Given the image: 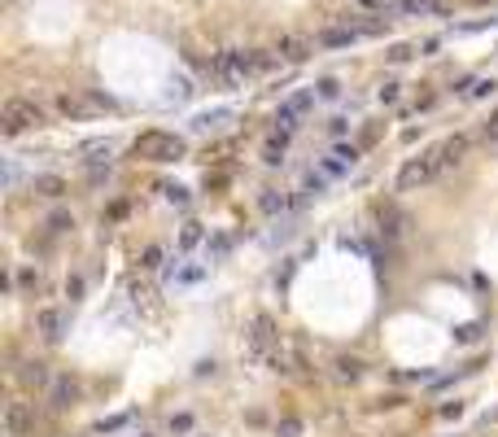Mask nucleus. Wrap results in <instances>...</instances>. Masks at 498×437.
Segmentation results:
<instances>
[{
  "instance_id": "dca6fc26",
  "label": "nucleus",
  "mask_w": 498,
  "mask_h": 437,
  "mask_svg": "<svg viewBox=\"0 0 498 437\" xmlns=\"http://www.w3.org/2000/svg\"><path fill=\"white\" fill-rule=\"evenodd\" d=\"M83 153H88V162H105V167H110L114 140H88V145H83Z\"/></svg>"
},
{
  "instance_id": "c85d7f7f",
  "label": "nucleus",
  "mask_w": 498,
  "mask_h": 437,
  "mask_svg": "<svg viewBox=\"0 0 498 437\" xmlns=\"http://www.w3.org/2000/svg\"><path fill=\"white\" fill-rule=\"evenodd\" d=\"M337 158H346L354 167V162H359V145H337Z\"/></svg>"
},
{
  "instance_id": "bb28decb",
  "label": "nucleus",
  "mask_w": 498,
  "mask_h": 437,
  "mask_svg": "<svg viewBox=\"0 0 498 437\" xmlns=\"http://www.w3.org/2000/svg\"><path fill=\"white\" fill-rule=\"evenodd\" d=\"M197 241H201V223H188V228H184V236H180V245H184V250H193Z\"/></svg>"
},
{
  "instance_id": "412c9836",
  "label": "nucleus",
  "mask_w": 498,
  "mask_h": 437,
  "mask_svg": "<svg viewBox=\"0 0 498 437\" xmlns=\"http://www.w3.org/2000/svg\"><path fill=\"white\" fill-rule=\"evenodd\" d=\"M319 171H324L328 180H337V175H346V171H354V167H350L346 158H337V153H332V158H324V162H319Z\"/></svg>"
},
{
  "instance_id": "f8f14e48",
  "label": "nucleus",
  "mask_w": 498,
  "mask_h": 437,
  "mask_svg": "<svg viewBox=\"0 0 498 437\" xmlns=\"http://www.w3.org/2000/svg\"><path fill=\"white\" fill-rule=\"evenodd\" d=\"M258 206H263V215H284V210L298 206V197L289 193H276V188H263V197H258Z\"/></svg>"
},
{
  "instance_id": "f3484780",
  "label": "nucleus",
  "mask_w": 498,
  "mask_h": 437,
  "mask_svg": "<svg viewBox=\"0 0 498 437\" xmlns=\"http://www.w3.org/2000/svg\"><path fill=\"white\" fill-rule=\"evenodd\" d=\"M459 92H464L468 101H481V97H490V92H494V79H464V88H459Z\"/></svg>"
},
{
  "instance_id": "ddd939ff",
  "label": "nucleus",
  "mask_w": 498,
  "mask_h": 437,
  "mask_svg": "<svg viewBox=\"0 0 498 437\" xmlns=\"http://www.w3.org/2000/svg\"><path fill=\"white\" fill-rule=\"evenodd\" d=\"M105 101H79V97H62L57 101V110L62 114H70V118H88V114H97Z\"/></svg>"
},
{
  "instance_id": "f257e3e1",
  "label": "nucleus",
  "mask_w": 498,
  "mask_h": 437,
  "mask_svg": "<svg viewBox=\"0 0 498 437\" xmlns=\"http://www.w3.org/2000/svg\"><path fill=\"white\" fill-rule=\"evenodd\" d=\"M267 53H245V49H223L219 53V84H245L254 70H267Z\"/></svg>"
},
{
  "instance_id": "39448f33",
  "label": "nucleus",
  "mask_w": 498,
  "mask_h": 437,
  "mask_svg": "<svg viewBox=\"0 0 498 437\" xmlns=\"http://www.w3.org/2000/svg\"><path fill=\"white\" fill-rule=\"evenodd\" d=\"M311 105H315V88L293 92V97L276 110V127H280V132H293V127H298V118H302L306 110H311Z\"/></svg>"
},
{
  "instance_id": "aec40b11",
  "label": "nucleus",
  "mask_w": 498,
  "mask_h": 437,
  "mask_svg": "<svg viewBox=\"0 0 498 437\" xmlns=\"http://www.w3.org/2000/svg\"><path fill=\"white\" fill-rule=\"evenodd\" d=\"M57 328H62V315H57V311H40V333L49 341H57V337H62Z\"/></svg>"
},
{
  "instance_id": "72a5a7b5",
  "label": "nucleus",
  "mask_w": 498,
  "mask_h": 437,
  "mask_svg": "<svg viewBox=\"0 0 498 437\" xmlns=\"http://www.w3.org/2000/svg\"><path fill=\"white\" fill-rule=\"evenodd\" d=\"M442 416H446V420H459V416H464V403H446Z\"/></svg>"
},
{
  "instance_id": "a878e982",
  "label": "nucleus",
  "mask_w": 498,
  "mask_h": 437,
  "mask_svg": "<svg viewBox=\"0 0 498 437\" xmlns=\"http://www.w3.org/2000/svg\"><path fill=\"white\" fill-rule=\"evenodd\" d=\"M162 193H166V202L188 206V188H184V184H162Z\"/></svg>"
},
{
  "instance_id": "f704fd0d",
  "label": "nucleus",
  "mask_w": 498,
  "mask_h": 437,
  "mask_svg": "<svg viewBox=\"0 0 498 437\" xmlns=\"http://www.w3.org/2000/svg\"><path fill=\"white\" fill-rule=\"evenodd\" d=\"M485 140H490V145H498V114L485 123Z\"/></svg>"
},
{
  "instance_id": "58836bf2",
  "label": "nucleus",
  "mask_w": 498,
  "mask_h": 437,
  "mask_svg": "<svg viewBox=\"0 0 498 437\" xmlns=\"http://www.w3.org/2000/svg\"><path fill=\"white\" fill-rule=\"evenodd\" d=\"M140 437H145V433H140Z\"/></svg>"
},
{
  "instance_id": "9d476101",
  "label": "nucleus",
  "mask_w": 498,
  "mask_h": 437,
  "mask_svg": "<svg viewBox=\"0 0 498 437\" xmlns=\"http://www.w3.org/2000/svg\"><path fill=\"white\" fill-rule=\"evenodd\" d=\"M433 153H437V167H442V171H450L455 162H464V153H468V136H446V140H442V145H437Z\"/></svg>"
},
{
  "instance_id": "a211bd4d",
  "label": "nucleus",
  "mask_w": 498,
  "mask_h": 437,
  "mask_svg": "<svg viewBox=\"0 0 498 437\" xmlns=\"http://www.w3.org/2000/svg\"><path fill=\"white\" fill-rule=\"evenodd\" d=\"M232 110H215V114H197L193 118V132H210V127H219V123H228Z\"/></svg>"
},
{
  "instance_id": "7ed1b4c3",
  "label": "nucleus",
  "mask_w": 498,
  "mask_h": 437,
  "mask_svg": "<svg viewBox=\"0 0 498 437\" xmlns=\"http://www.w3.org/2000/svg\"><path fill=\"white\" fill-rule=\"evenodd\" d=\"M44 123V110L35 101H5V110H0V132L5 136H22V132H31V127H40Z\"/></svg>"
},
{
  "instance_id": "20e7f679",
  "label": "nucleus",
  "mask_w": 498,
  "mask_h": 437,
  "mask_svg": "<svg viewBox=\"0 0 498 437\" xmlns=\"http://www.w3.org/2000/svg\"><path fill=\"white\" fill-rule=\"evenodd\" d=\"M437 175H442V167H437V153H420V158H411L407 167L398 171V193H415V188H424V184H433Z\"/></svg>"
},
{
  "instance_id": "6ab92c4d",
  "label": "nucleus",
  "mask_w": 498,
  "mask_h": 437,
  "mask_svg": "<svg viewBox=\"0 0 498 437\" xmlns=\"http://www.w3.org/2000/svg\"><path fill=\"white\" fill-rule=\"evenodd\" d=\"M324 188H328V175L324 171H306V180H302V193L306 197H319Z\"/></svg>"
},
{
  "instance_id": "c756f323",
  "label": "nucleus",
  "mask_w": 498,
  "mask_h": 437,
  "mask_svg": "<svg viewBox=\"0 0 498 437\" xmlns=\"http://www.w3.org/2000/svg\"><path fill=\"white\" fill-rule=\"evenodd\" d=\"M49 228H53V232H66V228H75V219H70V215H53Z\"/></svg>"
},
{
  "instance_id": "0eeeda50",
  "label": "nucleus",
  "mask_w": 498,
  "mask_h": 437,
  "mask_svg": "<svg viewBox=\"0 0 498 437\" xmlns=\"http://www.w3.org/2000/svg\"><path fill=\"white\" fill-rule=\"evenodd\" d=\"M249 346H254V354H271L280 346V333H276V320L271 315H258L254 328H249Z\"/></svg>"
},
{
  "instance_id": "473e14b6",
  "label": "nucleus",
  "mask_w": 498,
  "mask_h": 437,
  "mask_svg": "<svg viewBox=\"0 0 498 437\" xmlns=\"http://www.w3.org/2000/svg\"><path fill=\"white\" fill-rule=\"evenodd\" d=\"M407 57H411L407 44H394V49H389V62H407Z\"/></svg>"
},
{
  "instance_id": "393cba45",
  "label": "nucleus",
  "mask_w": 498,
  "mask_h": 437,
  "mask_svg": "<svg viewBox=\"0 0 498 437\" xmlns=\"http://www.w3.org/2000/svg\"><path fill=\"white\" fill-rule=\"evenodd\" d=\"M22 381H31V385H49V372H44V363H27V368H22Z\"/></svg>"
},
{
  "instance_id": "2f4dec72",
  "label": "nucleus",
  "mask_w": 498,
  "mask_h": 437,
  "mask_svg": "<svg viewBox=\"0 0 498 437\" xmlns=\"http://www.w3.org/2000/svg\"><path fill=\"white\" fill-rule=\"evenodd\" d=\"M127 416H110V420H101V433H114V429H123Z\"/></svg>"
},
{
  "instance_id": "6e6552de",
  "label": "nucleus",
  "mask_w": 498,
  "mask_h": 437,
  "mask_svg": "<svg viewBox=\"0 0 498 437\" xmlns=\"http://www.w3.org/2000/svg\"><path fill=\"white\" fill-rule=\"evenodd\" d=\"M359 35H363V27H350L346 22V27H324L315 35V44H324V49H350Z\"/></svg>"
},
{
  "instance_id": "1a4fd4ad",
  "label": "nucleus",
  "mask_w": 498,
  "mask_h": 437,
  "mask_svg": "<svg viewBox=\"0 0 498 437\" xmlns=\"http://www.w3.org/2000/svg\"><path fill=\"white\" fill-rule=\"evenodd\" d=\"M276 53H280V62H306V57L315 53V44L306 40V35H280Z\"/></svg>"
},
{
  "instance_id": "9b49d317",
  "label": "nucleus",
  "mask_w": 498,
  "mask_h": 437,
  "mask_svg": "<svg viewBox=\"0 0 498 437\" xmlns=\"http://www.w3.org/2000/svg\"><path fill=\"white\" fill-rule=\"evenodd\" d=\"M75 398H79V385L70 381V376H57L53 389H49V407L53 411H66V407H75Z\"/></svg>"
},
{
  "instance_id": "f03ea898",
  "label": "nucleus",
  "mask_w": 498,
  "mask_h": 437,
  "mask_svg": "<svg viewBox=\"0 0 498 437\" xmlns=\"http://www.w3.org/2000/svg\"><path fill=\"white\" fill-rule=\"evenodd\" d=\"M184 153H188V145L171 132H140L136 136V158H145V162H180Z\"/></svg>"
},
{
  "instance_id": "c9c22d12",
  "label": "nucleus",
  "mask_w": 498,
  "mask_h": 437,
  "mask_svg": "<svg viewBox=\"0 0 498 437\" xmlns=\"http://www.w3.org/2000/svg\"><path fill=\"white\" fill-rule=\"evenodd\" d=\"M381 101L394 105V101H398V84H385V88H381Z\"/></svg>"
},
{
  "instance_id": "cd10ccee",
  "label": "nucleus",
  "mask_w": 498,
  "mask_h": 437,
  "mask_svg": "<svg viewBox=\"0 0 498 437\" xmlns=\"http://www.w3.org/2000/svg\"><path fill=\"white\" fill-rule=\"evenodd\" d=\"M158 263H162V250H158V245H149V250L140 254V267H145V271H153Z\"/></svg>"
},
{
  "instance_id": "b1692460",
  "label": "nucleus",
  "mask_w": 498,
  "mask_h": 437,
  "mask_svg": "<svg viewBox=\"0 0 498 437\" xmlns=\"http://www.w3.org/2000/svg\"><path fill=\"white\" fill-rule=\"evenodd\" d=\"M315 97L319 101H337L341 97V84H337V79H319V84H315Z\"/></svg>"
},
{
  "instance_id": "423d86ee",
  "label": "nucleus",
  "mask_w": 498,
  "mask_h": 437,
  "mask_svg": "<svg viewBox=\"0 0 498 437\" xmlns=\"http://www.w3.org/2000/svg\"><path fill=\"white\" fill-rule=\"evenodd\" d=\"M35 429V407L14 398V403H5V437H27Z\"/></svg>"
},
{
  "instance_id": "4468645a",
  "label": "nucleus",
  "mask_w": 498,
  "mask_h": 437,
  "mask_svg": "<svg viewBox=\"0 0 498 437\" xmlns=\"http://www.w3.org/2000/svg\"><path fill=\"white\" fill-rule=\"evenodd\" d=\"M284 145H289V132H276L263 145V162H267V167H280V162H284Z\"/></svg>"
},
{
  "instance_id": "4be33fe9",
  "label": "nucleus",
  "mask_w": 498,
  "mask_h": 437,
  "mask_svg": "<svg viewBox=\"0 0 498 437\" xmlns=\"http://www.w3.org/2000/svg\"><path fill=\"white\" fill-rule=\"evenodd\" d=\"M193 97V84L180 75V79H171V88H166V101H188Z\"/></svg>"
},
{
  "instance_id": "4c0bfd02",
  "label": "nucleus",
  "mask_w": 498,
  "mask_h": 437,
  "mask_svg": "<svg viewBox=\"0 0 498 437\" xmlns=\"http://www.w3.org/2000/svg\"><path fill=\"white\" fill-rule=\"evenodd\" d=\"M459 341H477V324H464V328H459Z\"/></svg>"
},
{
  "instance_id": "2eb2a0df",
  "label": "nucleus",
  "mask_w": 498,
  "mask_h": 437,
  "mask_svg": "<svg viewBox=\"0 0 498 437\" xmlns=\"http://www.w3.org/2000/svg\"><path fill=\"white\" fill-rule=\"evenodd\" d=\"M31 188H35L40 197H62V193H66V180H62V175H40Z\"/></svg>"
},
{
  "instance_id": "e433bc0d",
  "label": "nucleus",
  "mask_w": 498,
  "mask_h": 437,
  "mask_svg": "<svg viewBox=\"0 0 498 437\" xmlns=\"http://www.w3.org/2000/svg\"><path fill=\"white\" fill-rule=\"evenodd\" d=\"M298 429H302L298 420H284V424H280V437H298Z\"/></svg>"
},
{
  "instance_id": "7c9ffc66",
  "label": "nucleus",
  "mask_w": 498,
  "mask_h": 437,
  "mask_svg": "<svg viewBox=\"0 0 498 437\" xmlns=\"http://www.w3.org/2000/svg\"><path fill=\"white\" fill-rule=\"evenodd\" d=\"M188 429H193V416H175L171 420V433H188Z\"/></svg>"
},
{
  "instance_id": "5701e85b",
  "label": "nucleus",
  "mask_w": 498,
  "mask_h": 437,
  "mask_svg": "<svg viewBox=\"0 0 498 437\" xmlns=\"http://www.w3.org/2000/svg\"><path fill=\"white\" fill-rule=\"evenodd\" d=\"M337 376H341V381H359V376H363V363L359 359H337Z\"/></svg>"
}]
</instances>
